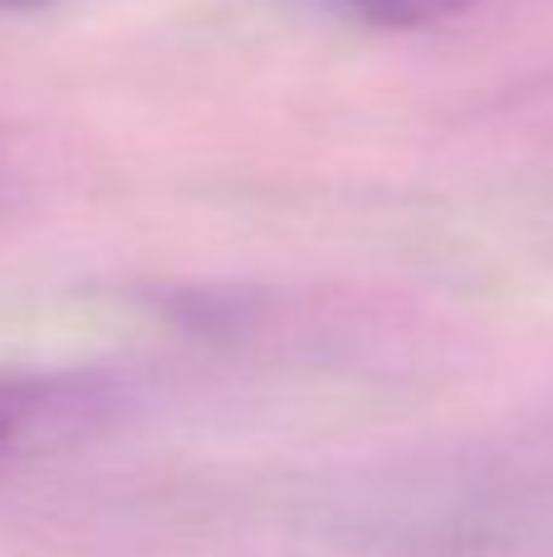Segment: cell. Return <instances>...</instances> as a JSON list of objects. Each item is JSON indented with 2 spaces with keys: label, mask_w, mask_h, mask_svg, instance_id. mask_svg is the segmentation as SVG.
Instances as JSON below:
<instances>
[{
  "label": "cell",
  "mask_w": 553,
  "mask_h": 557,
  "mask_svg": "<svg viewBox=\"0 0 553 557\" xmlns=\"http://www.w3.org/2000/svg\"><path fill=\"white\" fill-rule=\"evenodd\" d=\"M39 392L35 386H20V382H0V450L25 431V421L35 416Z\"/></svg>",
  "instance_id": "2"
},
{
  "label": "cell",
  "mask_w": 553,
  "mask_h": 557,
  "mask_svg": "<svg viewBox=\"0 0 553 557\" xmlns=\"http://www.w3.org/2000/svg\"><path fill=\"white\" fill-rule=\"evenodd\" d=\"M470 5H480V0H348L353 15L378 29H427L466 15Z\"/></svg>",
  "instance_id": "1"
},
{
  "label": "cell",
  "mask_w": 553,
  "mask_h": 557,
  "mask_svg": "<svg viewBox=\"0 0 553 557\" xmlns=\"http://www.w3.org/2000/svg\"><path fill=\"white\" fill-rule=\"evenodd\" d=\"M39 5H54V0H0V15H10V10H39Z\"/></svg>",
  "instance_id": "3"
}]
</instances>
